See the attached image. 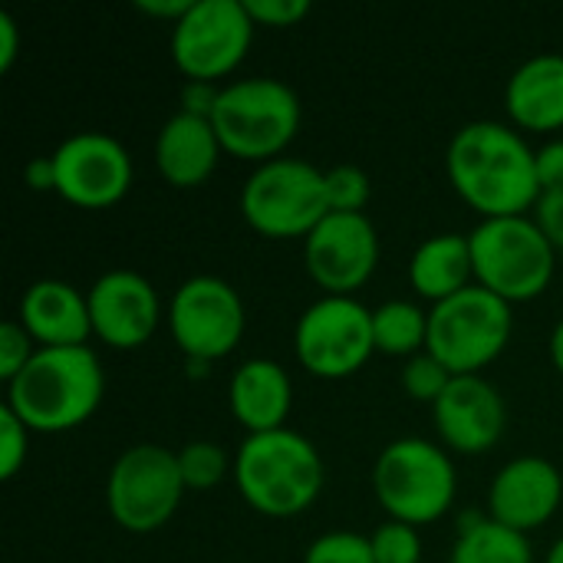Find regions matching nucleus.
I'll return each mask as SVG.
<instances>
[{"instance_id":"f257e3e1","label":"nucleus","mask_w":563,"mask_h":563,"mask_svg":"<svg viewBox=\"0 0 563 563\" xmlns=\"http://www.w3.org/2000/svg\"><path fill=\"white\" fill-rule=\"evenodd\" d=\"M449 178L485 218H511L538 205V152L501 122H468L449 142Z\"/></svg>"},{"instance_id":"f03ea898","label":"nucleus","mask_w":563,"mask_h":563,"mask_svg":"<svg viewBox=\"0 0 563 563\" xmlns=\"http://www.w3.org/2000/svg\"><path fill=\"white\" fill-rule=\"evenodd\" d=\"M102 369L89 346H43L10 379L7 406L33 432L82 426L102 399Z\"/></svg>"},{"instance_id":"7ed1b4c3","label":"nucleus","mask_w":563,"mask_h":563,"mask_svg":"<svg viewBox=\"0 0 563 563\" xmlns=\"http://www.w3.org/2000/svg\"><path fill=\"white\" fill-rule=\"evenodd\" d=\"M234 472L244 501L267 518L300 515L323 488V462L313 442L290 429L247 435Z\"/></svg>"},{"instance_id":"20e7f679","label":"nucleus","mask_w":563,"mask_h":563,"mask_svg":"<svg viewBox=\"0 0 563 563\" xmlns=\"http://www.w3.org/2000/svg\"><path fill=\"white\" fill-rule=\"evenodd\" d=\"M211 125L221 148L238 158H274L300 129L297 92L271 76L231 82L218 92Z\"/></svg>"},{"instance_id":"39448f33","label":"nucleus","mask_w":563,"mask_h":563,"mask_svg":"<svg viewBox=\"0 0 563 563\" xmlns=\"http://www.w3.org/2000/svg\"><path fill=\"white\" fill-rule=\"evenodd\" d=\"M468 244L478 284L508 303L538 297L554 277V244L525 214L485 218Z\"/></svg>"},{"instance_id":"423d86ee","label":"nucleus","mask_w":563,"mask_h":563,"mask_svg":"<svg viewBox=\"0 0 563 563\" xmlns=\"http://www.w3.org/2000/svg\"><path fill=\"white\" fill-rule=\"evenodd\" d=\"M373 488L393 521L419 528L449 511L455 498V465L432 442L396 439L376 459Z\"/></svg>"},{"instance_id":"0eeeda50","label":"nucleus","mask_w":563,"mask_h":563,"mask_svg":"<svg viewBox=\"0 0 563 563\" xmlns=\"http://www.w3.org/2000/svg\"><path fill=\"white\" fill-rule=\"evenodd\" d=\"M247 224L267 238H307L327 214V172L303 158L261 162L241 191Z\"/></svg>"},{"instance_id":"6e6552de","label":"nucleus","mask_w":563,"mask_h":563,"mask_svg":"<svg viewBox=\"0 0 563 563\" xmlns=\"http://www.w3.org/2000/svg\"><path fill=\"white\" fill-rule=\"evenodd\" d=\"M511 336V303L472 284L442 300L429 313V353L449 366L452 376H472L488 366Z\"/></svg>"},{"instance_id":"1a4fd4ad","label":"nucleus","mask_w":563,"mask_h":563,"mask_svg":"<svg viewBox=\"0 0 563 563\" xmlns=\"http://www.w3.org/2000/svg\"><path fill=\"white\" fill-rule=\"evenodd\" d=\"M185 492L178 455L162 445H132L125 449L109 475L106 501L112 518L132 531L148 534L158 531L178 508Z\"/></svg>"},{"instance_id":"9d476101","label":"nucleus","mask_w":563,"mask_h":563,"mask_svg":"<svg viewBox=\"0 0 563 563\" xmlns=\"http://www.w3.org/2000/svg\"><path fill=\"white\" fill-rule=\"evenodd\" d=\"M251 36L254 20L244 0H195L172 30V56L191 82H208L244 59Z\"/></svg>"},{"instance_id":"9b49d317","label":"nucleus","mask_w":563,"mask_h":563,"mask_svg":"<svg viewBox=\"0 0 563 563\" xmlns=\"http://www.w3.org/2000/svg\"><path fill=\"white\" fill-rule=\"evenodd\" d=\"M376 350L373 313L353 297H323L297 323V356L320 379L353 376Z\"/></svg>"},{"instance_id":"f8f14e48","label":"nucleus","mask_w":563,"mask_h":563,"mask_svg":"<svg viewBox=\"0 0 563 563\" xmlns=\"http://www.w3.org/2000/svg\"><path fill=\"white\" fill-rule=\"evenodd\" d=\"M172 336L195 363L228 356L244 333V303L221 277L185 280L168 310Z\"/></svg>"},{"instance_id":"ddd939ff","label":"nucleus","mask_w":563,"mask_h":563,"mask_svg":"<svg viewBox=\"0 0 563 563\" xmlns=\"http://www.w3.org/2000/svg\"><path fill=\"white\" fill-rule=\"evenodd\" d=\"M56 191L79 208L115 205L132 185V158L106 132H76L53 155Z\"/></svg>"},{"instance_id":"4468645a","label":"nucleus","mask_w":563,"mask_h":563,"mask_svg":"<svg viewBox=\"0 0 563 563\" xmlns=\"http://www.w3.org/2000/svg\"><path fill=\"white\" fill-rule=\"evenodd\" d=\"M310 277L333 297H346L363 287L379 261V238L366 214L330 211L303 244Z\"/></svg>"},{"instance_id":"2eb2a0df","label":"nucleus","mask_w":563,"mask_h":563,"mask_svg":"<svg viewBox=\"0 0 563 563\" xmlns=\"http://www.w3.org/2000/svg\"><path fill=\"white\" fill-rule=\"evenodd\" d=\"M92 333L115 350L142 346L158 327V294L135 271H109L89 290Z\"/></svg>"},{"instance_id":"dca6fc26","label":"nucleus","mask_w":563,"mask_h":563,"mask_svg":"<svg viewBox=\"0 0 563 563\" xmlns=\"http://www.w3.org/2000/svg\"><path fill=\"white\" fill-rule=\"evenodd\" d=\"M432 409L442 442L465 455L488 452L505 432V399L478 373L452 376Z\"/></svg>"},{"instance_id":"f3484780","label":"nucleus","mask_w":563,"mask_h":563,"mask_svg":"<svg viewBox=\"0 0 563 563\" xmlns=\"http://www.w3.org/2000/svg\"><path fill=\"white\" fill-rule=\"evenodd\" d=\"M561 472L548 459L528 455L508 462L495 475L488 492V508L495 521L528 534L554 518V511L561 508Z\"/></svg>"},{"instance_id":"a211bd4d","label":"nucleus","mask_w":563,"mask_h":563,"mask_svg":"<svg viewBox=\"0 0 563 563\" xmlns=\"http://www.w3.org/2000/svg\"><path fill=\"white\" fill-rule=\"evenodd\" d=\"M20 320L43 346H86L92 333L89 300L63 280H36L20 300Z\"/></svg>"},{"instance_id":"6ab92c4d","label":"nucleus","mask_w":563,"mask_h":563,"mask_svg":"<svg viewBox=\"0 0 563 563\" xmlns=\"http://www.w3.org/2000/svg\"><path fill=\"white\" fill-rule=\"evenodd\" d=\"M218 132L211 119L195 112H175L155 139V165L175 188L201 185L218 165Z\"/></svg>"},{"instance_id":"aec40b11","label":"nucleus","mask_w":563,"mask_h":563,"mask_svg":"<svg viewBox=\"0 0 563 563\" xmlns=\"http://www.w3.org/2000/svg\"><path fill=\"white\" fill-rule=\"evenodd\" d=\"M290 396V376L274 360H247L231 379V412L241 426L251 429V435L284 429Z\"/></svg>"},{"instance_id":"412c9836","label":"nucleus","mask_w":563,"mask_h":563,"mask_svg":"<svg viewBox=\"0 0 563 563\" xmlns=\"http://www.w3.org/2000/svg\"><path fill=\"white\" fill-rule=\"evenodd\" d=\"M508 112L515 122L534 132H551L563 125V56L541 53L515 69L505 89Z\"/></svg>"},{"instance_id":"4be33fe9","label":"nucleus","mask_w":563,"mask_h":563,"mask_svg":"<svg viewBox=\"0 0 563 563\" xmlns=\"http://www.w3.org/2000/svg\"><path fill=\"white\" fill-rule=\"evenodd\" d=\"M472 274H475V264H472V244L465 234L429 238L426 244H419V251L412 254V264H409L412 287L435 303L472 287L468 284Z\"/></svg>"},{"instance_id":"5701e85b","label":"nucleus","mask_w":563,"mask_h":563,"mask_svg":"<svg viewBox=\"0 0 563 563\" xmlns=\"http://www.w3.org/2000/svg\"><path fill=\"white\" fill-rule=\"evenodd\" d=\"M452 563H531V544L528 534L495 518H475L462 525Z\"/></svg>"},{"instance_id":"b1692460","label":"nucleus","mask_w":563,"mask_h":563,"mask_svg":"<svg viewBox=\"0 0 563 563\" xmlns=\"http://www.w3.org/2000/svg\"><path fill=\"white\" fill-rule=\"evenodd\" d=\"M373 336L376 350L389 356L419 353V346L429 340V313H422L409 300H389L373 310Z\"/></svg>"},{"instance_id":"393cba45","label":"nucleus","mask_w":563,"mask_h":563,"mask_svg":"<svg viewBox=\"0 0 563 563\" xmlns=\"http://www.w3.org/2000/svg\"><path fill=\"white\" fill-rule=\"evenodd\" d=\"M178 455V472L185 488H214L228 475V455L214 442H188Z\"/></svg>"},{"instance_id":"a878e982","label":"nucleus","mask_w":563,"mask_h":563,"mask_svg":"<svg viewBox=\"0 0 563 563\" xmlns=\"http://www.w3.org/2000/svg\"><path fill=\"white\" fill-rule=\"evenodd\" d=\"M369 201V178L356 165H336L327 172V205L340 214H363Z\"/></svg>"},{"instance_id":"bb28decb","label":"nucleus","mask_w":563,"mask_h":563,"mask_svg":"<svg viewBox=\"0 0 563 563\" xmlns=\"http://www.w3.org/2000/svg\"><path fill=\"white\" fill-rule=\"evenodd\" d=\"M449 383H452L449 366H445L442 360H435L429 350H426V353H416V356L406 363V369H402V386H406V393H409L412 399H419V402H432V406H435V399L445 393Z\"/></svg>"},{"instance_id":"cd10ccee","label":"nucleus","mask_w":563,"mask_h":563,"mask_svg":"<svg viewBox=\"0 0 563 563\" xmlns=\"http://www.w3.org/2000/svg\"><path fill=\"white\" fill-rule=\"evenodd\" d=\"M376 563H419L422 558V538L406 521H386L369 538Z\"/></svg>"},{"instance_id":"c85d7f7f","label":"nucleus","mask_w":563,"mask_h":563,"mask_svg":"<svg viewBox=\"0 0 563 563\" xmlns=\"http://www.w3.org/2000/svg\"><path fill=\"white\" fill-rule=\"evenodd\" d=\"M303 563H376L373 544L353 531H330L307 548Z\"/></svg>"},{"instance_id":"c756f323","label":"nucleus","mask_w":563,"mask_h":563,"mask_svg":"<svg viewBox=\"0 0 563 563\" xmlns=\"http://www.w3.org/2000/svg\"><path fill=\"white\" fill-rule=\"evenodd\" d=\"M26 426L20 422V416L3 406L0 409V478H13L16 468L26 462Z\"/></svg>"},{"instance_id":"7c9ffc66","label":"nucleus","mask_w":563,"mask_h":563,"mask_svg":"<svg viewBox=\"0 0 563 563\" xmlns=\"http://www.w3.org/2000/svg\"><path fill=\"white\" fill-rule=\"evenodd\" d=\"M30 340L33 336L26 333L23 323H3L0 327V376L7 383L30 363V356H33Z\"/></svg>"},{"instance_id":"2f4dec72","label":"nucleus","mask_w":563,"mask_h":563,"mask_svg":"<svg viewBox=\"0 0 563 563\" xmlns=\"http://www.w3.org/2000/svg\"><path fill=\"white\" fill-rule=\"evenodd\" d=\"M244 7L254 23L267 26H294L310 13L307 0H244Z\"/></svg>"},{"instance_id":"473e14b6","label":"nucleus","mask_w":563,"mask_h":563,"mask_svg":"<svg viewBox=\"0 0 563 563\" xmlns=\"http://www.w3.org/2000/svg\"><path fill=\"white\" fill-rule=\"evenodd\" d=\"M534 211H538V228L544 231V238L554 247H563V191H544Z\"/></svg>"},{"instance_id":"72a5a7b5","label":"nucleus","mask_w":563,"mask_h":563,"mask_svg":"<svg viewBox=\"0 0 563 563\" xmlns=\"http://www.w3.org/2000/svg\"><path fill=\"white\" fill-rule=\"evenodd\" d=\"M538 185L544 191H563V139L548 142L538 152Z\"/></svg>"},{"instance_id":"f704fd0d","label":"nucleus","mask_w":563,"mask_h":563,"mask_svg":"<svg viewBox=\"0 0 563 563\" xmlns=\"http://www.w3.org/2000/svg\"><path fill=\"white\" fill-rule=\"evenodd\" d=\"M16 46H20L16 23H13L10 13H0V69H10V63L16 56Z\"/></svg>"},{"instance_id":"c9c22d12","label":"nucleus","mask_w":563,"mask_h":563,"mask_svg":"<svg viewBox=\"0 0 563 563\" xmlns=\"http://www.w3.org/2000/svg\"><path fill=\"white\" fill-rule=\"evenodd\" d=\"M195 7V0H139V10L152 13V16H168V20H181L188 10Z\"/></svg>"},{"instance_id":"e433bc0d","label":"nucleus","mask_w":563,"mask_h":563,"mask_svg":"<svg viewBox=\"0 0 563 563\" xmlns=\"http://www.w3.org/2000/svg\"><path fill=\"white\" fill-rule=\"evenodd\" d=\"M26 185L33 188H56V168H53V158H33L26 165Z\"/></svg>"},{"instance_id":"4c0bfd02","label":"nucleus","mask_w":563,"mask_h":563,"mask_svg":"<svg viewBox=\"0 0 563 563\" xmlns=\"http://www.w3.org/2000/svg\"><path fill=\"white\" fill-rule=\"evenodd\" d=\"M551 356H554V366L563 373V320L554 327V336H551Z\"/></svg>"},{"instance_id":"58836bf2","label":"nucleus","mask_w":563,"mask_h":563,"mask_svg":"<svg viewBox=\"0 0 563 563\" xmlns=\"http://www.w3.org/2000/svg\"><path fill=\"white\" fill-rule=\"evenodd\" d=\"M548 563H563V538L551 548V554H548Z\"/></svg>"}]
</instances>
